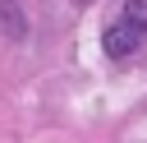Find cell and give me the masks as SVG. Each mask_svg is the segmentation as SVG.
Instances as JSON below:
<instances>
[{
  "mask_svg": "<svg viewBox=\"0 0 147 143\" xmlns=\"http://www.w3.org/2000/svg\"><path fill=\"white\" fill-rule=\"evenodd\" d=\"M147 37V0H124L119 5V14L106 23V32H101V46H106V55L110 60H124L129 51H138V42Z\"/></svg>",
  "mask_w": 147,
  "mask_h": 143,
  "instance_id": "1",
  "label": "cell"
}]
</instances>
